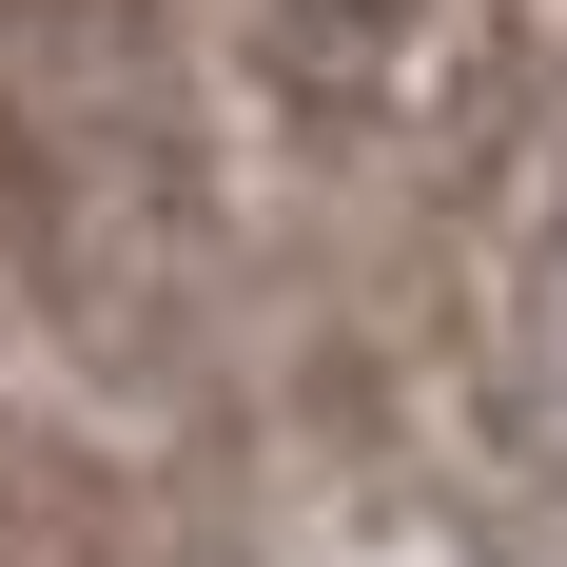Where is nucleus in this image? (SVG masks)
<instances>
[{
  "mask_svg": "<svg viewBox=\"0 0 567 567\" xmlns=\"http://www.w3.org/2000/svg\"><path fill=\"white\" fill-rule=\"evenodd\" d=\"M59 216V176H40V117H20V79H0V255Z\"/></svg>",
  "mask_w": 567,
  "mask_h": 567,
  "instance_id": "f257e3e1",
  "label": "nucleus"
}]
</instances>
